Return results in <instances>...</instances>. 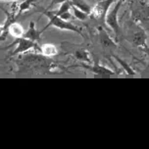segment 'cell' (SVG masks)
Listing matches in <instances>:
<instances>
[{
	"label": "cell",
	"mask_w": 149,
	"mask_h": 149,
	"mask_svg": "<svg viewBox=\"0 0 149 149\" xmlns=\"http://www.w3.org/2000/svg\"><path fill=\"white\" fill-rule=\"evenodd\" d=\"M100 37H101V42H102L103 45L105 46H109V45H114V42L111 40V38L109 37L107 33H105V31H101L100 33Z\"/></svg>",
	"instance_id": "14"
},
{
	"label": "cell",
	"mask_w": 149,
	"mask_h": 149,
	"mask_svg": "<svg viewBox=\"0 0 149 149\" xmlns=\"http://www.w3.org/2000/svg\"><path fill=\"white\" fill-rule=\"evenodd\" d=\"M86 69H88L92 72V73L96 74H114V72L109 68H106L104 66H101L99 64H95L94 66H84Z\"/></svg>",
	"instance_id": "7"
},
{
	"label": "cell",
	"mask_w": 149,
	"mask_h": 149,
	"mask_svg": "<svg viewBox=\"0 0 149 149\" xmlns=\"http://www.w3.org/2000/svg\"><path fill=\"white\" fill-rule=\"evenodd\" d=\"M8 33L15 38H19V37H22L24 36L25 31L19 23H11L8 26Z\"/></svg>",
	"instance_id": "6"
},
{
	"label": "cell",
	"mask_w": 149,
	"mask_h": 149,
	"mask_svg": "<svg viewBox=\"0 0 149 149\" xmlns=\"http://www.w3.org/2000/svg\"><path fill=\"white\" fill-rule=\"evenodd\" d=\"M123 2L124 0H118V1H116L114 6L112 7V9L108 10L104 19L105 24L115 33L116 36H120V33H121V29H120L119 22H118V13L119 10L121 9L122 5H123Z\"/></svg>",
	"instance_id": "2"
},
{
	"label": "cell",
	"mask_w": 149,
	"mask_h": 149,
	"mask_svg": "<svg viewBox=\"0 0 149 149\" xmlns=\"http://www.w3.org/2000/svg\"><path fill=\"white\" fill-rule=\"evenodd\" d=\"M76 57L77 59L81 60V61H84V62H87V63H90V59H89V56H88V53L84 50H79V51H77L76 52Z\"/></svg>",
	"instance_id": "15"
},
{
	"label": "cell",
	"mask_w": 149,
	"mask_h": 149,
	"mask_svg": "<svg viewBox=\"0 0 149 149\" xmlns=\"http://www.w3.org/2000/svg\"><path fill=\"white\" fill-rule=\"evenodd\" d=\"M114 58H115V59L117 60V62H118L120 65H121L122 67H123L124 70L127 72V74H134V72L132 70V68H130V66L127 65V64L125 62L124 60H122L121 58L117 57V56H114Z\"/></svg>",
	"instance_id": "16"
},
{
	"label": "cell",
	"mask_w": 149,
	"mask_h": 149,
	"mask_svg": "<svg viewBox=\"0 0 149 149\" xmlns=\"http://www.w3.org/2000/svg\"><path fill=\"white\" fill-rule=\"evenodd\" d=\"M15 43H17L16 49L13 51L12 55H18V54H23V53H26L30 50H33L36 47V42L33 40H30L25 37H19L16 38Z\"/></svg>",
	"instance_id": "4"
},
{
	"label": "cell",
	"mask_w": 149,
	"mask_h": 149,
	"mask_svg": "<svg viewBox=\"0 0 149 149\" xmlns=\"http://www.w3.org/2000/svg\"><path fill=\"white\" fill-rule=\"evenodd\" d=\"M70 1L73 6H76L77 8H79V9H81L82 11L87 13L88 15H90V12H91L92 8L90 7L88 4H86V2H84V0H70Z\"/></svg>",
	"instance_id": "11"
},
{
	"label": "cell",
	"mask_w": 149,
	"mask_h": 149,
	"mask_svg": "<svg viewBox=\"0 0 149 149\" xmlns=\"http://www.w3.org/2000/svg\"><path fill=\"white\" fill-rule=\"evenodd\" d=\"M116 1H118V0H101V1L97 2V4L91 9L90 15L97 20H104L109 8Z\"/></svg>",
	"instance_id": "3"
},
{
	"label": "cell",
	"mask_w": 149,
	"mask_h": 149,
	"mask_svg": "<svg viewBox=\"0 0 149 149\" xmlns=\"http://www.w3.org/2000/svg\"><path fill=\"white\" fill-rule=\"evenodd\" d=\"M40 54L45 57H53L57 54V48L51 43H45L40 46Z\"/></svg>",
	"instance_id": "8"
},
{
	"label": "cell",
	"mask_w": 149,
	"mask_h": 149,
	"mask_svg": "<svg viewBox=\"0 0 149 149\" xmlns=\"http://www.w3.org/2000/svg\"><path fill=\"white\" fill-rule=\"evenodd\" d=\"M72 9H73V11H74V18L78 19L79 21H84L87 18V16H88L87 13L82 11L81 9H79V8H77L76 6H73V5H72Z\"/></svg>",
	"instance_id": "13"
},
{
	"label": "cell",
	"mask_w": 149,
	"mask_h": 149,
	"mask_svg": "<svg viewBox=\"0 0 149 149\" xmlns=\"http://www.w3.org/2000/svg\"><path fill=\"white\" fill-rule=\"evenodd\" d=\"M44 15H46V17L49 19V23L47 24L46 26L43 28V30L41 31V33L46 30L47 28H50V26H54L56 29H59V30L62 31H74V33H77L81 36V28H79L78 26H76L74 24L70 23L69 21L63 20L62 18H60L59 16H56L52 11H49V10H46L44 13Z\"/></svg>",
	"instance_id": "1"
},
{
	"label": "cell",
	"mask_w": 149,
	"mask_h": 149,
	"mask_svg": "<svg viewBox=\"0 0 149 149\" xmlns=\"http://www.w3.org/2000/svg\"><path fill=\"white\" fill-rule=\"evenodd\" d=\"M0 1H19V0H0Z\"/></svg>",
	"instance_id": "20"
},
{
	"label": "cell",
	"mask_w": 149,
	"mask_h": 149,
	"mask_svg": "<svg viewBox=\"0 0 149 149\" xmlns=\"http://www.w3.org/2000/svg\"><path fill=\"white\" fill-rule=\"evenodd\" d=\"M40 33H41V31H38L36 30V23L31 22L30 26H29L28 31L24 33L23 37H25V38H28V39H30V40H33L34 42H36V41L39 40V38H40Z\"/></svg>",
	"instance_id": "5"
},
{
	"label": "cell",
	"mask_w": 149,
	"mask_h": 149,
	"mask_svg": "<svg viewBox=\"0 0 149 149\" xmlns=\"http://www.w3.org/2000/svg\"><path fill=\"white\" fill-rule=\"evenodd\" d=\"M70 9H72V3H71L70 0H68V1H65L60 4V6L58 8L57 11H52V12L54 13L56 16H61L63 13L69 12Z\"/></svg>",
	"instance_id": "12"
},
{
	"label": "cell",
	"mask_w": 149,
	"mask_h": 149,
	"mask_svg": "<svg viewBox=\"0 0 149 149\" xmlns=\"http://www.w3.org/2000/svg\"><path fill=\"white\" fill-rule=\"evenodd\" d=\"M65 1H68V0H52V2L50 3L49 6L46 8V10L51 9L52 6H54V5H57V4H61V3H63V2H65Z\"/></svg>",
	"instance_id": "17"
},
{
	"label": "cell",
	"mask_w": 149,
	"mask_h": 149,
	"mask_svg": "<svg viewBox=\"0 0 149 149\" xmlns=\"http://www.w3.org/2000/svg\"><path fill=\"white\" fill-rule=\"evenodd\" d=\"M60 18H62L63 20H66V21H69L71 19V17H72V15H71V13H70V11L69 12H66V13H63L62 15L61 16H59Z\"/></svg>",
	"instance_id": "18"
},
{
	"label": "cell",
	"mask_w": 149,
	"mask_h": 149,
	"mask_svg": "<svg viewBox=\"0 0 149 149\" xmlns=\"http://www.w3.org/2000/svg\"><path fill=\"white\" fill-rule=\"evenodd\" d=\"M7 33H8V31H5V33H4L3 34H2L1 36H0V42H1V41H4L5 39H6Z\"/></svg>",
	"instance_id": "19"
},
{
	"label": "cell",
	"mask_w": 149,
	"mask_h": 149,
	"mask_svg": "<svg viewBox=\"0 0 149 149\" xmlns=\"http://www.w3.org/2000/svg\"><path fill=\"white\" fill-rule=\"evenodd\" d=\"M36 1V0H24L22 3L18 6V10H17V12H16V14H15V18L20 17L23 13H25V12L28 11V10H30L31 5H33Z\"/></svg>",
	"instance_id": "9"
},
{
	"label": "cell",
	"mask_w": 149,
	"mask_h": 149,
	"mask_svg": "<svg viewBox=\"0 0 149 149\" xmlns=\"http://www.w3.org/2000/svg\"><path fill=\"white\" fill-rule=\"evenodd\" d=\"M134 43L138 47H143L146 45V38H147V36L143 31H137L134 34Z\"/></svg>",
	"instance_id": "10"
}]
</instances>
